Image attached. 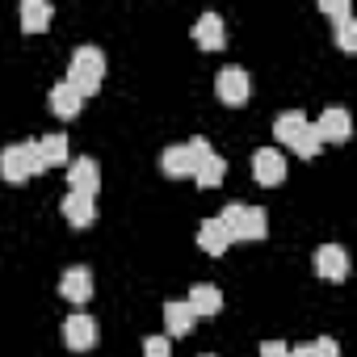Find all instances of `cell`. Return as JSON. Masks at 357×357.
<instances>
[{"instance_id":"obj_1","label":"cell","mask_w":357,"mask_h":357,"mask_svg":"<svg viewBox=\"0 0 357 357\" xmlns=\"http://www.w3.org/2000/svg\"><path fill=\"white\" fill-rule=\"evenodd\" d=\"M105 80V55L97 47H76L72 55V68H68V84L80 93V101H89Z\"/></svg>"},{"instance_id":"obj_2","label":"cell","mask_w":357,"mask_h":357,"mask_svg":"<svg viewBox=\"0 0 357 357\" xmlns=\"http://www.w3.org/2000/svg\"><path fill=\"white\" fill-rule=\"evenodd\" d=\"M219 223L231 231V244L236 240H265L269 236V215L261 206H223Z\"/></svg>"},{"instance_id":"obj_3","label":"cell","mask_w":357,"mask_h":357,"mask_svg":"<svg viewBox=\"0 0 357 357\" xmlns=\"http://www.w3.org/2000/svg\"><path fill=\"white\" fill-rule=\"evenodd\" d=\"M38 172H47V168H43L34 143H13V147L0 151V176H5V181L22 185V181H30V176H38Z\"/></svg>"},{"instance_id":"obj_4","label":"cell","mask_w":357,"mask_h":357,"mask_svg":"<svg viewBox=\"0 0 357 357\" xmlns=\"http://www.w3.org/2000/svg\"><path fill=\"white\" fill-rule=\"evenodd\" d=\"M211 155V143L206 139H190V143H176V147H164L160 155V168L168 176H194V168Z\"/></svg>"},{"instance_id":"obj_5","label":"cell","mask_w":357,"mask_h":357,"mask_svg":"<svg viewBox=\"0 0 357 357\" xmlns=\"http://www.w3.org/2000/svg\"><path fill=\"white\" fill-rule=\"evenodd\" d=\"M68 194H84V198H97V190H101V164L97 160H89V155H80V160H72L68 164Z\"/></svg>"},{"instance_id":"obj_6","label":"cell","mask_w":357,"mask_h":357,"mask_svg":"<svg viewBox=\"0 0 357 357\" xmlns=\"http://www.w3.org/2000/svg\"><path fill=\"white\" fill-rule=\"evenodd\" d=\"M252 176H257V185H282L286 181V155L278 147H257L252 151Z\"/></svg>"},{"instance_id":"obj_7","label":"cell","mask_w":357,"mask_h":357,"mask_svg":"<svg viewBox=\"0 0 357 357\" xmlns=\"http://www.w3.org/2000/svg\"><path fill=\"white\" fill-rule=\"evenodd\" d=\"M248 72L244 68H223L219 76H215V93H219V101L223 105H231V109H240L244 101H248Z\"/></svg>"},{"instance_id":"obj_8","label":"cell","mask_w":357,"mask_h":357,"mask_svg":"<svg viewBox=\"0 0 357 357\" xmlns=\"http://www.w3.org/2000/svg\"><path fill=\"white\" fill-rule=\"evenodd\" d=\"M63 340H68V349H76V353L97 349V319L84 315V311L68 315V319H63Z\"/></svg>"},{"instance_id":"obj_9","label":"cell","mask_w":357,"mask_h":357,"mask_svg":"<svg viewBox=\"0 0 357 357\" xmlns=\"http://www.w3.org/2000/svg\"><path fill=\"white\" fill-rule=\"evenodd\" d=\"M315 273L328 278V282H344V278H349V252H344L340 244L315 248Z\"/></svg>"},{"instance_id":"obj_10","label":"cell","mask_w":357,"mask_h":357,"mask_svg":"<svg viewBox=\"0 0 357 357\" xmlns=\"http://www.w3.org/2000/svg\"><path fill=\"white\" fill-rule=\"evenodd\" d=\"M311 126H315L319 143H344V139H349V130H353V122H349V114H344V109H324Z\"/></svg>"},{"instance_id":"obj_11","label":"cell","mask_w":357,"mask_h":357,"mask_svg":"<svg viewBox=\"0 0 357 357\" xmlns=\"http://www.w3.org/2000/svg\"><path fill=\"white\" fill-rule=\"evenodd\" d=\"M59 294H63L68 303H76V307L89 303V298H93V273H89L84 265H72V269L59 278Z\"/></svg>"},{"instance_id":"obj_12","label":"cell","mask_w":357,"mask_h":357,"mask_svg":"<svg viewBox=\"0 0 357 357\" xmlns=\"http://www.w3.org/2000/svg\"><path fill=\"white\" fill-rule=\"evenodd\" d=\"M194 38H198L202 51H223V43H227V26H223V17H219V13H202L198 26H194Z\"/></svg>"},{"instance_id":"obj_13","label":"cell","mask_w":357,"mask_h":357,"mask_svg":"<svg viewBox=\"0 0 357 357\" xmlns=\"http://www.w3.org/2000/svg\"><path fill=\"white\" fill-rule=\"evenodd\" d=\"M198 248H202L206 257H223V252L231 248V231H227L219 219H202V227H198Z\"/></svg>"},{"instance_id":"obj_14","label":"cell","mask_w":357,"mask_h":357,"mask_svg":"<svg viewBox=\"0 0 357 357\" xmlns=\"http://www.w3.org/2000/svg\"><path fill=\"white\" fill-rule=\"evenodd\" d=\"M190 311L202 319V315H219L223 311V290L219 286H211V282H198V286H190Z\"/></svg>"},{"instance_id":"obj_15","label":"cell","mask_w":357,"mask_h":357,"mask_svg":"<svg viewBox=\"0 0 357 357\" xmlns=\"http://www.w3.org/2000/svg\"><path fill=\"white\" fill-rule=\"evenodd\" d=\"M194 324H198V315L190 311V303H185V298L164 303V328H168V336H190V332H194Z\"/></svg>"},{"instance_id":"obj_16","label":"cell","mask_w":357,"mask_h":357,"mask_svg":"<svg viewBox=\"0 0 357 357\" xmlns=\"http://www.w3.org/2000/svg\"><path fill=\"white\" fill-rule=\"evenodd\" d=\"M59 211H63V219H68L72 227H93V223H97V202L84 198V194H68V198L59 202Z\"/></svg>"},{"instance_id":"obj_17","label":"cell","mask_w":357,"mask_h":357,"mask_svg":"<svg viewBox=\"0 0 357 357\" xmlns=\"http://www.w3.org/2000/svg\"><path fill=\"white\" fill-rule=\"evenodd\" d=\"M47 105H51V109H55L59 118H76L84 101H80V93H76V89H72L68 80H59V84H55V89L47 93Z\"/></svg>"},{"instance_id":"obj_18","label":"cell","mask_w":357,"mask_h":357,"mask_svg":"<svg viewBox=\"0 0 357 357\" xmlns=\"http://www.w3.org/2000/svg\"><path fill=\"white\" fill-rule=\"evenodd\" d=\"M51 5L47 0H22V30L26 34H43L47 26H51Z\"/></svg>"},{"instance_id":"obj_19","label":"cell","mask_w":357,"mask_h":357,"mask_svg":"<svg viewBox=\"0 0 357 357\" xmlns=\"http://www.w3.org/2000/svg\"><path fill=\"white\" fill-rule=\"evenodd\" d=\"M34 147H38L43 168H63L68 164V135H43Z\"/></svg>"},{"instance_id":"obj_20","label":"cell","mask_w":357,"mask_h":357,"mask_svg":"<svg viewBox=\"0 0 357 357\" xmlns=\"http://www.w3.org/2000/svg\"><path fill=\"white\" fill-rule=\"evenodd\" d=\"M223 176H227V160H223V155H215V151H211V155L194 168V181H198L202 190H215V185L223 181Z\"/></svg>"},{"instance_id":"obj_21","label":"cell","mask_w":357,"mask_h":357,"mask_svg":"<svg viewBox=\"0 0 357 357\" xmlns=\"http://www.w3.org/2000/svg\"><path fill=\"white\" fill-rule=\"evenodd\" d=\"M307 126V114H298V109H290V114H278V122H273V135H278V143H294V135Z\"/></svg>"},{"instance_id":"obj_22","label":"cell","mask_w":357,"mask_h":357,"mask_svg":"<svg viewBox=\"0 0 357 357\" xmlns=\"http://www.w3.org/2000/svg\"><path fill=\"white\" fill-rule=\"evenodd\" d=\"M319 147H324V143H319V135H315V126H311V122H307V126L294 135V143H290V151H294V155H303V160L319 155Z\"/></svg>"},{"instance_id":"obj_23","label":"cell","mask_w":357,"mask_h":357,"mask_svg":"<svg viewBox=\"0 0 357 357\" xmlns=\"http://www.w3.org/2000/svg\"><path fill=\"white\" fill-rule=\"evenodd\" d=\"M336 43H340V51H357V22H353V13L336 22Z\"/></svg>"},{"instance_id":"obj_24","label":"cell","mask_w":357,"mask_h":357,"mask_svg":"<svg viewBox=\"0 0 357 357\" xmlns=\"http://www.w3.org/2000/svg\"><path fill=\"white\" fill-rule=\"evenodd\" d=\"M143 357H172L168 336H147V340H143Z\"/></svg>"},{"instance_id":"obj_25","label":"cell","mask_w":357,"mask_h":357,"mask_svg":"<svg viewBox=\"0 0 357 357\" xmlns=\"http://www.w3.org/2000/svg\"><path fill=\"white\" fill-rule=\"evenodd\" d=\"M311 349H315V357H340V344H336L332 336H319V340H311Z\"/></svg>"},{"instance_id":"obj_26","label":"cell","mask_w":357,"mask_h":357,"mask_svg":"<svg viewBox=\"0 0 357 357\" xmlns=\"http://www.w3.org/2000/svg\"><path fill=\"white\" fill-rule=\"evenodd\" d=\"M319 9H324L328 17H336V22L349 17V5H344V0H319Z\"/></svg>"},{"instance_id":"obj_27","label":"cell","mask_w":357,"mask_h":357,"mask_svg":"<svg viewBox=\"0 0 357 357\" xmlns=\"http://www.w3.org/2000/svg\"><path fill=\"white\" fill-rule=\"evenodd\" d=\"M261 357H290V344H282V340H265V344H261Z\"/></svg>"},{"instance_id":"obj_28","label":"cell","mask_w":357,"mask_h":357,"mask_svg":"<svg viewBox=\"0 0 357 357\" xmlns=\"http://www.w3.org/2000/svg\"><path fill=\"white\" fill-rule=\"evenodd\" d=\"M290 357H315V349H311V344H294Z\"/></svg>"},{"instance_id":"obj_29","label":"cell","mask_w":357,"mask_h":357,"mask_svg":"<svg viewBox=\"0 0 357 357\" xmlns=\"http://www.w3.org/2000/svg\"><path fill=\"white\" fill-rule=\"evenodd\" d=\"M202 357H215V353H202Z\"/></svg>"}]
</instances>
